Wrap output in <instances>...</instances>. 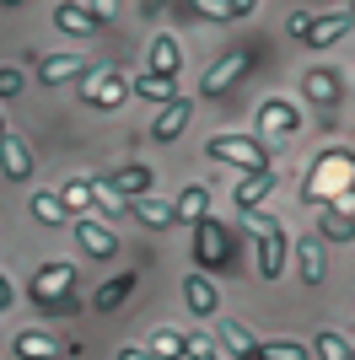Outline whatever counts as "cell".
<instances>
[{
	"label": "cell",
	"mask_w": 355,
	"mask_h": 360,
	"mask_svg": "<svg viewBox=\"0 0 355 360\" xmlns=\"http://www.w3.org/2000/svg\"><path fill=\"white\" fill-rule=\"evenodd\" d=\"M27 301L44 317H75V312H81V296H75V264H70V258H49L44 269L27 280Z\"/></svg>",
	"instance_id": "obj_1"
},
{
	"label": "cell",
	"mask_w": 355,
	"mask_h": 360,
	"mask_svg": "<svg viewBox=\"0 0 355 360\" xmlns=\"http://www.w3.org/2000/svg\"><path fill=\"white\" fill-rule=\"evenodd\" d=\"M350 183H355V150L350 146H328V150H318V162H312L307 183H301V199L334 205L340 194H350Z\"/></svg>",
	"instance_id": "obj_2"
},
{
	"label": "cell",
	"mask_w": 355,
	"mask_h": 360,
	"mask_svg": "<svg viewBox=\"0 0 355 360\" xmlns=\"http://www.w3.org/2000/svg\"><path fill=\"white\" fill-rule=\"evenodd\" d=\"M242 226H248L253 242H259V253H253V258H259V274H264V280H280L285 264H291V237L280 231V221H275V215L248 210V215H242Z\"/></svg>",
	"instance_id": "obj_3"
},
{
	"label": "cell",
	"mask_w": 355,
	"mask_h": 360,
	"mask_svg": "<svg viewBox=\"0 0 355 360\" xmlns=\"http://www.w3.org/2000/svg\"><path fill=\"white\" fill-rule=\"evenodd\" d=\"M285 27H291V38H301V44L307 49H328V44H340L344 32L355 27V16L344 11H323V16H312V11H291V22H285Z\"/></svg>",
	"instance_id": "obj_4"
},
{
	"label": "cell",
	"mask_w": 355,
	"mask_h": 360,
	"mask_svg": "<svg viewBox=\"0 0 355 360\" xmlns=\"http://www.w3.org/2000/svg\"><path fill=\"white\" fill-rule=\"evenodd\" d=\"M210 162H226V167H242V172H275V162H269V150L259 135H216L205 146Z\"/></svg>",
	"instance_id": "obj_5"
},
{
	"label": "cell",
	"mask_w": 355,
	"mask_h": 360,
	"mask_svg": "<svg viewBox=\"0 0 355 360\" xmlns=\"http://www.w3.org/2000/svg\"><path fill=\"white\" fill-rule=\"evenodd\" d=\"M226 253H232V237L221 231V221H216V215L194 221V264H199L194 274H205V280H210V274H221Z\"/></svg>",
	"instance_id": "obj_6"
},
{
	"label": "cell",
	"mask_w": 355,
	"mask_h": 360,
	"mask_svg": "<svg viewBox=\"0 0 355 360\" xmlns=\"http://www.w3.org/2000/svg\"><path fill=\"white\" fill-rule=\"evenodd\" d=\"M81 103L87 108H103V113H113V108H124L130 103V75L124 70H92L87 81H81Z\"/></svg>",
	"instance_id": "obj_7"
},
{
	"label": "cell",
	"mask_w": 355,
	"mask_h": 360,
	"mask_svg": "<svg viewBox=\"0 0 355 360\" xmlns=\"http://www.w3.org/2000/svg\"><path fill=\"white\" fill-rule=\"evenodd\" d=\"M253 60H259V49L237 44L232 54H221V60H216V65H210V70H205V81H199V91H205V97H221V91L232 86V81H242V75L253 70Z\"/></svg>",
	"instance_id": "obj_8"
},
{
	"label": "cell",
	"mask_w": 355,
	"mask_h": 360,
	"mask_svg": "<svg viewBox=\"0 0 355 360\" xmlns=\"http://www.w3.org/2000/svg\"><path fill=\"white\" fill-rule=\"evenodd\" d=\"M75 242H81V253H87L92 264H108V258H118L113 226L97 221V215H75Z\"/></svg>",
	"instance_id": "obj_9"
},
{
	"label": "cell",
	"mask_w": 355,
	"mask_h": 360,
	"mask_svg": "<svg viewBox=\"0 0 355 360\" xmlns=\"http://www.w3.org/2000/svg\"><path fill=\"white\" fill-rule=\"evenodd\" d=\"M87 75H92V60H87V54H44V60H38V81H44V86L87 81Z\"/></svg>",
	"instance_id": "obj_10"
},
{
	"label": "cell",
	"mask_w": 355,
	"mask_h": 360,
	"mask_svg": "<svg viewBox=\"0 0 355 360\" xmlns=\"http://www.w3.org/2000/svg\"><path fill=\"white\" fill-rule=\"evenodd\" d=\"M194 119V97H178V103H167L156 119H151V140H162V146H173V140H183V129H189Z\"/></svg>",
	"instance_id": "obj_11"
},
{
	"label": "cell",
	"mask_w": 355,
	"mask_h": 360,
	"mask_svg": "<svg viewBox=\"0 0 355 360\" xmlns=\"http://www.w3.org/2000/svg\"><path fill=\"white\" fill-rule=\"evenodd\" d=\"M259 129H269V135H296V129H301V108L285 103V97H269V103H259Z\"/></svg>",
	"instance_id": "obj_12"
},
{
	"label": "cell",
	"mask_w": 355,
	"mask_h": 360,
	"mask_svg": "<svg viewBox=\"0 0 355 360\" xmlns=\"http://www.w3.org/2000/svg\"><path fill=\"white\" fill-rule=\"evenodd\" d=\"M291 258H296V269H301V285H323L328 280V258H323V242L318 237H301L291 248Z\"/></svg>",
	"instance_id": "obj_13"
},
{
	"label": "cell",
	"mask_w": 355,
	"mask_h": 360,
	"mask_svg": "<svg viewBox=\"0 0 355 360\" xmlns=\"http://www.w3.org/2000/svg\"><path fill=\"white\" fill-rule=\"evenodd\" d=\"M275 183H280L275 172H242V183L232 188V205H237L242 215H248V210H259V205H264V199L275 194Z\"/></svg>",
	"instance_id": "obj_14"
},
{
	"label": "cell",
	"mask_w": 355,
	"mask_h": 360,
	"mask_svg": "<svg viewBox=\"0 0 355 360\" xmlns=\"http://www.w3.org/2000/svg\"><path fill=\"white\" fill-rule=\"evenodd\" d=\"M183 301H189L194 317H216L221 312V290H216V280H205V274H183Z\"/></svg>",
	"instance_id": "obj_15"
},
{
	"label": "cell",
	"mask_w": 355,
	"mask_h": 360,
	"mask_svg": "<svg viewBox=\"0 0 355 360\" xmlns=\"http://www.w3.org/2000/svg\"><path fill=\"white\" fill-rule=\"evenodd\" d=\"M151 178H156V172H151L146 162H135V167H124V172H108V188H113L124 205H135V199L151 194Z\"/></svg>",
	"instance_id": "obj_16"
},
{
	"label": "cell",
	"mask_w": 355,
	"mask_h": 360,
	"mask_svg": "<svg viewBox=\"0 0 355 360\" xmlns=\"http://www.w3.org/2000/svg\"><path fill=\"white\" fill-rule=\"evenodd\" d=\"M54 27L65 32V38H92V32H97V16H92L81 0H59L54 6Z\"/></svg>",
	"instance_id": "obj_17"
},
{
	"label": "cell",
	"mask_w": 355,
	"mask_h": 360,
	"mask_svg": "<svg viewBox=\"0 0 355 360\" xmlns=\"http://www.w3.org/2000/svg\"><path fill=\"white\" fill-rule=\"evenodd\" d=\"M318 242H340V248H350V242H355V215L340 210V205H323V215H318Z\"/></svg>",
	"instance_id": "obj_18"
},
{
	"label": "cell",
	"mask_w": 355,
	"mask_h": 360,
	"mask_svg": "<svg viewBox=\"0 0 355 360\" xmlns=\"http://www.w3.org/2000/svg\"><path fill=\"white\" fill-rule=\"evenodd\" d=\"M0 172H6L11 183H27L32 178V150H27V140H16V135L0 140Z\"/></svg>",
	"instance_id": "obj_19"
},
{
	"label": "cell",
	"mask_w": 355,
	"mask_h": 360,
	"mask_svg": "<svg viewBox=\"0 0 355 360\" xmlns=\"http://www.w3.org/2000/svg\"><path fill=\"white\" fill-rule=\"evenodd\" d=\"M151 70L146 75H173L178 81V70H183V44H178V38H151Z\"/></svg>",
	"instance_id": "obj_20"
},
{
	"label": "cell",
	"mask_w": 355,
	"mask_h": 360,
	"mask_svg": "<svg viewBox=\"0 0 355 360\" xmlns=\"http://www.w3.org/2000/svg\"><path fill=\"white\" fill-rule=\"evenodd\" d=\"M221 349H226L232 360H259V339H253L237 317H221Z\"/></svg>",
	"instance_id": "obj_21"
},
{
	"label": "cell",
	"mask_w": 355,
	"mask_h": 360,
	"mask_svg": "<svg viewBox=\"0 0 355 360\" xmlns=\"http://www.w3.org/2000/svg\"><path fill=\"white\" fill-rule=\"evenodd\" d=\"M301 86H307V103H318V108H334L344 97V81L334 70H307V81H301Z\"/></svg>",
	"instance_id": "obj_22"
},
{
	"label": "cell",
	"mask_w": 355,
	"mask_h": 360,
	"mask_svg": "<svg viewBox=\"0 0 355 360\" xmlns=\"http://www.w3.org/2000/svg\"><path fill=\"white\" fill-rule=\"evenodd\" d=\"M253 11H259L253 0H199V6H194L199 22H242V16H253Z\"/></svg>",
	"instance_id": "obj_23"
},
{
	"label": "cell",
	"mask_w": 355,
	"mask_h": 360,
	"mask_svg": "<svg viewBox=\"0 0 355 360\" xmlns=\"http://www.w3.org/2000/svg\"><path fill=\"white\" fill-rule=\"evenodd\" d=\"M173 215H178V226H194V221H205V215H210V188H205V183L183 188V194H178V205H173Z\"/></svg>",
	"instance_id": "obj_24"
},
{
	"label": "cell",
	"mask_w": 355,
	"mask_h": 360,
	"mask_svg": "<svg viewBox=\"0 0 355 360\" xmlns=\"http://www.w3.org/2000/svg\"><path fill=\"white\" fill-rule=\"evenodd\" d=\"M130 296H135V274H113L108 285L92 290V307H97V312H118V307H124Z\"/></svg>",
	"instance_id": "obj_25"
},
{
	"label": "cell",
	"mask_w": 355,
	"mask_h": 360,
	"mask_svg": "<svg viewBox=\"0 0 355 360\" xmlns=\"http://www.w3.org/2000/svg\"><path fill=\"white\" fill-rule=\"evenodd\" d=\"M130 215H135V221H140V226H151V231H167V226H178V215H173V205H167V199H135V205H130Z\"/></svg>",
	"instance_id": "obj_26"
},
{
	"label": "cell",
	"mask_w": 355,
	"mask_h": 360,
	"mask_svg": "<svg viewBox=\"0 0 355 360\" xmlns=\"http://www.w3.org/2000/svg\"><path fill=\"white\" fill-rule=\"evenodd\" d=\"M130 91H135V97H146V103H178V81H173V75H135V81H130Z\"/></svg>",
	"instance_id": "obj_27"
},
{
	"label": "cell",
	"mask_w": 355,
	"mask_h": 360,
	"mask_svg": "<svg viewBox=\"0 0 355 360\" xmlns=\"http://www.w3.org/2000/svg\"><path fill=\"white\" fill-rule=\"evenodd\" d=\"M146 349L156 360H189V333H178V328H156L146 339Z\"/></svg>",
	"instance_id": "obj_28"
},
{
	"label": "cell",
	"mask_w": 355,
	"mask_h": 360,
	"mask_svg": "<svg viewBox=\"0 0 355 360\" xmlns=\"http://www.w3.org/2000/svg\"><path fill=\"white\" fill-rule=\"evenodd\" d=\"M11 349H16V360H49V355H54L59 345L49 339L44 328H22V333L11 339Z\"/></svg>",
	"instance_id": "obj_29"
},
{
	"label": "cell",
	"mask_w": 355,
	"mask_h": 360,
	"mask_svg": "<svg viewBox=\"0 0 355 360\" xmlns=\"http://www.w3.org/2000/svg\"><path fill=\"white\" fill-rule=\"evenodd\" d=\"M87 183H92V210L87 215H97V221H103V215H130V205L108 188V178H87Z\"/></svg>",
	"instance_id": "obj_30"
},
{
	"label": "cell",
	"mask_w": 355,
	"mask_h": 360,
	"mask_svg": "<svg viewBox=\"0 0 355 360\" xmlns=\"http://www.w3.org/2000/svg\"><path fill=\"white\" fill-rule=\"evenodd\" d=\"M27 210H32V221H38V226H65V221H70V210L59 205V194H32Z\"/></svg>",
	"instance_id": "obj_31"
},
{
	"label": "cell",
	"mask_w": 355,
	"mask_h": 360,
	"mask_svg": "<svg viewBox=\"0 0 355 360\" xmlns=\"http://www.w3.org/2000/svg\"><path fill=\"white\" fill-rule=\"evenodd\" d=\"M59 205H65L70 215H87L92 210V183L87 178H70L65 188H59Z\"/></svg>",
	"instance_id": "obj_32"
},
{
	"label": "cell",
	"mask_w": 355,
	"mask_h": 360,
	"mask_svg": "<svg viewBox=\"0 0 355 360\" xmlns=\"http://www.w3.org/2000/svg\"><path fill=\"white\" fill-rule=\"evenodd\" d=\"M312 355H318V360H350V339L334 333V328H323L318 339H312Z\"/></svg>",
	"instance_id": "obj_33"
},
{
	"label": "cell",
	"mask_w": 355,
	"mask_h": 360,
	"mask_svg": "<svg viewBox=\"0 0 355 360\" xmlns=\"http://www.w3.org/2000/svg\"><path fill=\"white\" fill-rule=\"evenodd\" d=\"M259 360H307V345H296V339H259Z\"/></svg>",
	"instance_id": "obj_34"
},
{
	"label": "cell",
	"mask_w": 355,
	"mask_h": 360,
	"mask_svg": "<svg viewBox=\"0 0 355 360\" xmlns=\"http://www.w3.org/2000/svg\"><path fill=\"white\" fill-rule=\"evenodd\" d=\"M189 360H221L216 339H205V333H189Z\"/></svg>",
	"instance_id": "obj_35"
},
{
	"label": "cell",
	"mask_w": 355,
	"mask_h": 360,
	"mask_svg": "<svg viewBox=\"0 0 355 360\" xmlns=\"http://www.w3.org/2000/svg\"><path fill=\"white\" fill-rule=\"evenodd\" d=\"M16 91H22V70L6 65V70H0V97H16Z\"/></svg>",
	"instance_id": "obj_36"
},
{
	"label": "cell",
	"mask_w": 355,
	"mask_h": 360,
	"mask_svg": "<svg viewBox=\"0 0 355 360\" xmlns=\"http://www.w3.org/2000/svg\"><path fill=\"white\" fill-rule=\"evenodd\" d=\"M167 16H173V22H199V16H194V6H189V0H173V6H167Z\"/></svg>",
	"instance_id": "obj_37"
},
{
	"label": "cell",
	"mask_w": 355,
	"mask_h": 360,
	"mask_svg": "<svg viewBox=\"0 0 355 360\" xmlns=\"http://www.w3.org/2000/svg\"><path fill=\"white\" fill-rule=\"evenodd\" d=\"M87 11L97 16V22H113V16H118V0H97V6H87Z\"/></svg>",
	"instance_id": "obj_38"
},
{
	"label": "cell",
	"mask_w": 355,
	"mask_h": 360,
	"mask_svg": "<svg viewBox=\"0 0 355 360\" xmlns=\"http://www.w3.org/2000/svg\"><path fill=\"white\" fill-rule=\"evenodd\" d=\"M118 360H156L146 345H118Z\"/></svg>",
	"instance_id": "obj_39"
},
{
	"label": "cell",
	"mask_w": 355,
	"mask_h": 360,
	"mask_svg": "<svg viewBox=\"0 0 355 360\" xmlns=\"http://www.w3.org/2000/svg\"><path fill=\"white\" fill-rule=\"evenodd\" d=\"M11 307H16V290H11V280H6V274H0V317L11 312Z\"/></svg>",
	"instance_id": "obj_40"
},
{
	"label": "cell",
	"mask_w": 355,
	"mask_h": 360,
	"mask_svg": "<svg viewBox=\"0 0 355 360\" xmlns=\"http://www.w3.org/2000/svg\"><path fill=\"white\" fill-rule=\"evenodd\" d=\"M6 135H11V129H6V113H0V140H6Z\"/></svg>",
	"instance_id": "obj_41"
},
{
	"label": "cell",
	"mask_w": 355,
	"mask_h": 360,
	"mask_svg": "<svg viewBox=\"0 0 355 360\" xmlns=\"http://www.w3.org/2000/svg\"><path fill=\"white\" fill-rule=\"evenodd\" d=\"M350 360H355V345H350Z\"/></svg>",
	"instance_id": "obj_42"
}]
</instances>
